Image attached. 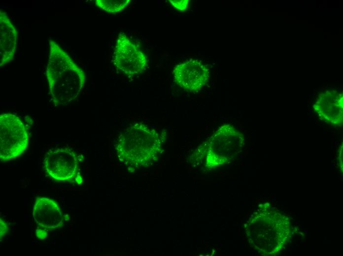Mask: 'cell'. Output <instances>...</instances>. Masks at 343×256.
Wrapping results in <instances>:
<instances>
[{
  "label": "cell",
  "mask_w": 343,
  "mask_h": 256,
  "mask_svg": "<svg viewBox=\"0 0 343 256\" xmlns=\"http://www.w3.org/2000/svg\"><path fill=\"white\" fill-rule=\"evenodd\" d=\"M318 117L331 124L343 123V95L336 92L321 94L314 105Z\"/></svg>",
  "instance_id": "cell-9"
},
{
  "label": "cell",
  "mask_w": 343,
  "mask_h": 256,
  "mask_svg": "<svg viewBox=\"0 0 343 256\" xmlns=\"http://www.w3.org/2000/svg\"><path fill=\"white\" fill-rule=\"evenodd\" d=\"M42 230H38L36 231L37 236L40 239H43L46 236V231L43 230L41 233Z\"/></svg>",
  "instance_id": "cell-14"
},
{
  "label": "cell",
  "mask_w": 343,
  "mask_h": 256,
  "mask_svg": "<svg viewBox=\"0 0 343 256\" xmlns=\"http://www.w3.org/2000/svg\"><path fill=\"white\" fill-rule=\"evenodd\" d=\"M29 136L21 119L11 113L0 116V159L1 161L13 159L27 149Z\"/></svg>",
  "instance_id": "cell-5"
},
{
  "label": "cell",
  "mask_w": 343,
  "mask_h": 256,
  "mask_svg": "<svg viewBox=\"0 0 343 256\" xmlns=\"http://www.w3.org/2000/svg\"><path fill=\"white\" fill-rule=\"evenodd\" d=\"M157 129L143 123L131 124L118 135L114 143L116 156L128 167L140 168L155 160L164 142Z\"/></svg>",
  "instance_id": "cell-2"
},
{
  "label": "cell",
  "mask_w": 343,
  "mask_h": 256,
  "mask_svg": "<svg viewBox=\"0 0 343 256\" xmlns=\"http://www.w3.org/2000/svg\"><path fill=\"white\" fill-rule=\"evenodd\" d=\"M148 61L144 53L128 36L123 33L119 34L112 57L119 72L126 76L139 74L146 69Z\"/></svg>",
  "instance_id": "cell-6"
},
{
  "label": "cell",
  "mask_w": 343,
  "mask_h": 256,
  "mask_svg": "<svg viewBox=\"0 0 343 256\" xmlns=\"http://www.w3.org/2000/svg\"><path fill=\"white\" fill-rule=\"evenodd\" d=\"M8 226L7 224L0 219V238L7 232Z\"/></svg>",
  "instance_id": "cell-13"
},
{
  "label": "cell",
  "mask_w": 343,
  "mask_h": 256,
  "mask_svg": "<svg viewBox=\"0 0 343 256\" xmlns=\"http://www.w3.org/2000/svg\"><path fill=\"white\" fill-rule=\"evenodd\" d=\"M175 82L182 89L191 92L200 90L207 81L208 67L198 60L177 64L173 71Z\"/></svg>",
  "instance_id": "cell-7"
},
{
  "label": "cell",
  "mask_w": 343,
  "mask_h": 256,
  "mask_svg": "<svg viewBox=\"0 0 343 256\" xmlns=\"http://www.w3.org/2000/svg\"><path fill=\"white\" fill-rule=\"evenodd\" d=\"M169 1L176 9L181 11L185 10L187 8L189 2L188 0H171Z\"/></svg>",
  "instance_id": "cell-12"
},
{
  "label": "cell",
  "mask_w": 343,
  "mask_h": 256,
  "mask_svg": "<svg viewBox=\"0 0 343 256\" xmlns=\"http://www.w3.org/2000/svg\"><path fill=\"white\" fill-rule=\"evenodd\" d=\"M17 31L6 13L0 10V65L14 58L17 45Z\"/></svg>",
  "instance_id": "cell-10"
},
{
  "label": "cell",
  "mask_w": 343,
  "mask_h": 256,
  "mask_svg": "<svg viewBox=\"0 0 343 256\" xmlns=\"http://www.w3.org/2000/svg\"><path fill=\"white\" fill-rule=\"evenodd\" d=\"M243 142V135L233 126L220 127L206 144V166L215 167L225 163L238 152Z\"/></svg>",
  "instance_id": "cell-4"
},
{
  "label": "cell",
  "mask_w": 343,
  "mask_h": 256,
  "mask_svg": "<svg viewBox=\"0 0 343 256\" xmlns=\"http://www.w3.org/2000/svg\"><path fill=\"white\" fill-rule=\"evenodd\" d=\"M33 217L38 226L48 230L58 229L64 223L63 213L57 202L46 197L36 199Z\"/></svg>",
  "instance_id": "cell-8"
},
{
  "label": "cell",
  "mask_w": 343,
  "mask_h": 256,
  "mask_svg": "<svg viewBox=\"0 0 343 256\" xmlns=\"http://www.w3.org/2000/svg\"><path fill=\"white\" fill-rule=\"evenodd\" d=\"M49 45L46 75L49 94L55 106L67 105L80 94L85 73L56 41L50 39Z\"/></svg>",
  "instance_id": "cell-1"
},
{
  "label": "cell",
  "mask_w": 343,
  "mask_h": 256,
  "mask_svg": "<svg viewBox=\"0 0 343 256\" xmlns=\"http://www.w3.org/2000/svg\"><path fill=\"white\" fill-rule=\"evenodd\" d=\"M84 158L81 154L69 147L49 149L43 161L44 171L52 179L77 184L83 180Z\"/></svg>",
  "instance_id": "cell-3"
},
{
  "label": "cell",
  "mask_w": 343,
  "mask_h": 256,
  "mask_svg": "<svg viewBox=\"0 0 343 256\" xmlns=\"http://www.w3.org/2000/svg\"><path fill=\"white\" fill-rule=\"evenodd\" d=\"M130 1V0H97L95 4L106 12L114 13L123 10Z\"/></svg>",
  "instance_id": "cell-11"
}]
</instances>
